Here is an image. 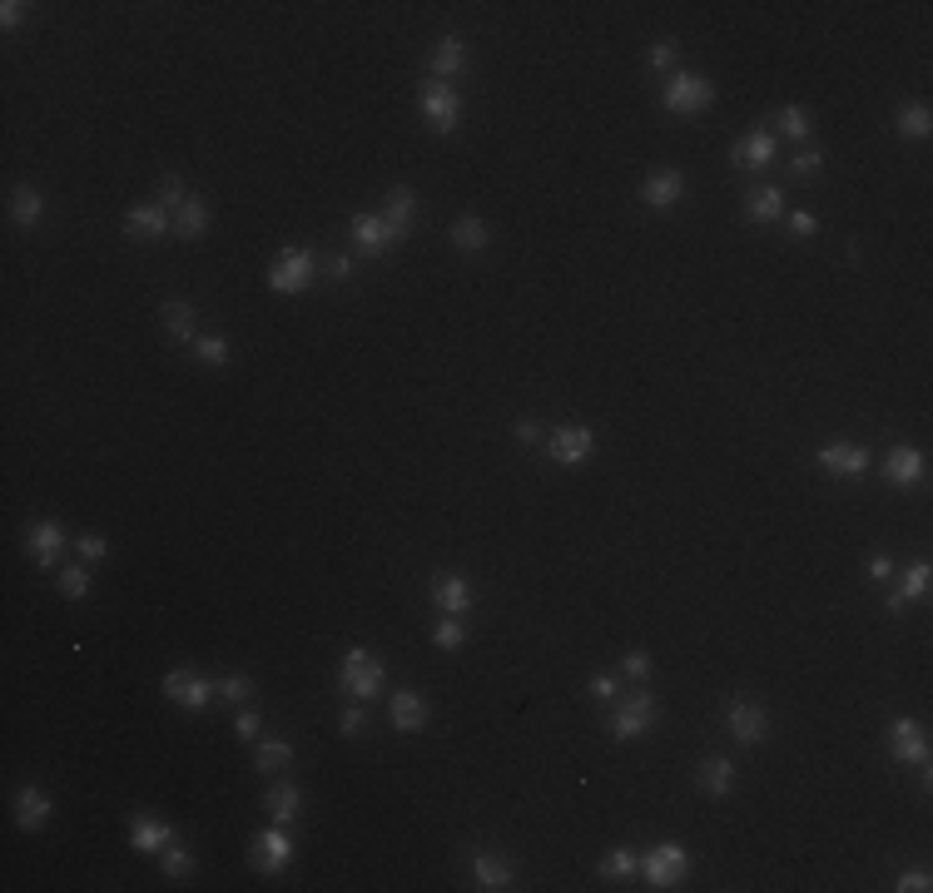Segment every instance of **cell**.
Here are the masks:
<instances>
[{
    "label": "cell",
    "mask_w": 933,
    "mask_h": 893,
    "mask_svg": "<svg viewBox=\"0 0 933 893\" xmlns=\"http://www.w3.org/2000/svg\"><path fill=\"white\" fill-rule=\"evenodd\" d=\"M159 864H164V874H169V879H189V874H194V854H189V849H179V844L159 849Z\"/></svg>",
    "instance_id": "cell-36"
},
{
    "label": "cell",
    "mask_w": 933,
    "mask_h": 893,
    "mask_svg": "<svg viewBox=\"0 0 933 893\" xmlns=\"http://www.w3.org/2000/svg\"><path fill=\"white\" fill-rule=\"evenodd\" d=\"M338 730H343V735H348V740H358V735H363V730H368V715H363V710H358V705H348V710H343V715H338Z\"/></svg>",
    "instance_id": "cell-46"
},
{
    "label": "cell",
    "mask_w": 933,
    "mask_h": 893,
    "mask_svg": "<svg viewBox=\"0 0 933 893\" xmlns=\"http://www.w3.org/2000/svg\"><path fill=\"white\" fill-rule=\"evenodd\" d=\"M20 20H25V5H20V0H5V5H0V25H5V30H15Z\"/></svg>",
    "instance_id": "cell-53"
},
{
    "label": "cell",
    "mask_w": 933,
    "mask_h": 893,
    "mask_svg": "<svg viewBox=\"0 0 933 893\" xmlns=\"http://www.w3.org/2000/svg\"><path fill=\"white\" fill-rule=\"evenodd\" d=\"M427 65H432V80H442V85H447L452 75H462V70H467V45H462L457 35H442Z\"/></svg>",
    "instance_id": "cell-20"
},
{
    "label": "cell",
    "mask_w": 933,
    "mask_h": 893,
    "mask_svg": "<svg viewBox=\"0 0 933 893\" xmlns=\"http://www.w3.org/2000/svg\"><path fill=\"white\" fill-rule=\"evenodd\" d=\"M174 234H179V239H204V234H209V209H204L199 194H189V199L174 209Z\"/></svg>",
    "instance_id": "cell-27"
},
{
    "label": "cell",
    "mask_w": 933,
    "mask_h": 893,
    "mask_svg": "<svg viewBox=\"0 0 933 893\" xmlns=\"http://www.w3.org/2000/svg\"><path fill=\"white\" fill-rule=\"evenodd\" d=\"M194 353H199L209 368H219V363H229V338H194Z\"/></svg>",
    "instance_id": "cell-41"
},
{
    "label": "cell",
    "mask_w": 933,
    "mask_h": 893,
    "mask_svg": "<svg viewBox=\"0 0 933 893\" xmlns=\"http://www.w3.org/2000/svg\"><path fill=\"white\" fill-rule=\"evenodd\" d=\"M730 159H735L740 169H765V164L775 159V129H750V134L730 149Z\"/></svg>",
    "instance_id": "cell-17"
},
{
    "label": "cell",
    "mask_w": 933,
    "mask_h": 893,
    "mask_svg": "<svg viewBox=\"0 0 933 893\" xmlns=\"http://www.w3.org/2000/svg\"><path fill=\"white\" fill-rule=\"evenodd\" d=\"M899 893H929L933 889V879L924 874V869H909V874H899V884H894Z\"/></svg>",
    "instance_id": "cell-49"
},
{
    "label": "cell",
    "mask_w": 933,
    "mask_h": 893,
    "mask_svg": "<svg viewBox=\"0 0 933 893\" xmlns=\"http://www.w3.org/2000/svg\"><path fill=\"white\" fill-rule=\"evenodd\" d=\"M353 268H358V263H353V258H348V254L328 258V273H333V278H353Z\"/></svg>",
    "instance_id": "cell-55"
},
{
    "label": "cell",
    "mask_w": 933,
    "mask_h": 893,
    "mask_svg": "<svg viewBox=\"0 0 933 893\" xmlns=\"http://www.w3.org/2000/svg\"><path fill=\"white\" fill-rule=\"evenodd\" d=\"M680 194H685L680 169H656V174L641 184V199H646L651 209H675V204H680Z\"/></svg>",
    "instance_id": "cell-18"
},
{
    "label": "cell",
    "mask_w": 933,
    "mask_h": 893,
    "mask_svg": "<svg viewBox=\"0 0 933 893\" xmlns=\"http://www.w3.org/2000/svg\"><path fill=\"white\" fill-rule=\"evenodd\" d=\"M388 715H393V730H402V735L427 730V700L412 695V690H398V695L388 700Z\"/></svg>",
    "instance_id": "cell-19"
},
{
    "label": "cell",
    "mask_w": 933,
    "mask_h": 893,
    "mask_svg": "<svg viewBox=\"0 0 933 893\" xmlns=\"http://www.w3.org/2000/svg\"><path fill=\"white\" fill-rule=\"evenodd\" d=\"M819 164H824V149H800V154L790 159V174H795V179H814Z\"/></svg>",
    "instance_id": "cell-42"
},
{
    "label": "cell",
    "mask_w": 933,
    "mask_h": 893,
    "mask_svg": "<svg viewBox=\"0 0 933 893\" xmlns=\"http://www.w3.org/2000/svg\"><path fill=\"white\" fill-rule=\"evenodd\" d=\"M591 452H596V432L591 427H556L546 437V457L561 462V467H581V462H591Z\"/></svg>",
    "instance_id": "cell-5"
},
{
    "label": "cell",
    "mask_w": 933,
    "mask_h": 893,
    "mask_svg": "<svg viewBox=\"0 0 933 893\" xmlns=\"http://www.w3.org/2000/svg\"><path fill=\"white\" fill-rule=\"evenodd\" d=\"M169 229H174V219H169L164 204H134V209H125V234L130 239H159Z\"/></svg>",
    "instance_id": "cell-16"
},
{
    "label": "cell",
    "mask_w": 933,
    "mask_h": 893,
    "mask_svg": "<svg viewBox=\"0 0 933 893\" xmlns=\"http://www.w3.org/2000/svg\"><path fill=\"white\" fill-rule=\"evenodd\" d=\"M929 576H933V566H929V556H919V561H909V571H904V581H899V591L889 596V611L899 616L909 601H919L924 591H929Z\"/></svg>",
    "instance_id": "cell-22"
},
{
    "label": "cell",
    "mask_w": 933,
    "mask_h": 893,
    "mask_svg": "<svg viewBox=\"0 0 933 893\" xmlns=\"http://www.w3.org/2000/svg\"><path fill=\"white\" fill-rule=\"evenodd\" d=\"M184 199H189V194H184V184H179L174 174H164V179H159V199H154V204H164V209H179Z\"/></svg>",
    "instance_id": "cell-44"
},
{
    "label": "cell",
    "mask_w": 933,
    "mask_h": 893,
    "mask_svg": "<svg viewBox=\"0 0 933 893\" xmlns=\"http://www.w3.org/2000/svg\"><path fill=\"white\" fill-rule=\"evenodd\" d=\"M591 695H596V700H616V695H621V680H616V675H591Z\"/></svg>",
    "instance_id": "cell-50"
},
{
    "label": "cell",
    "mask_w": 933,
    "mask_h": 893,
    "mask_svg": "<svg viewBox=\"0 0 933 893\" xmlns=\"http://www.w3.org/2000/svg\"><path fill=\"white\" fill-rule=\"evenodd\" d=\"M288 859H293V839L283 834V824H273V819H268L264 834H254L249 864H254L259 874H278V869H288Z\"/></svg>",
    "instance_id": "cell-8"
},
{
    "label": "cell",
    "mask_w": 933,
    "mask_h": 893,
    "mask_svg": "<svg viewBox=\"0 0 933 893\" xmlns=\"http://www.w3.org/2000/svg\"><path fill=\"white\" fill-rule=\"evenodd\" d=\"M621 675H626V680H646V675H651V655H646V650H631V655L621 660Z\"/></svg>",
    "instance_id": "cell-45"
},
{
    "label": "cell",
    "mask_w": 933,
    "mask_h": 893,
    "mask_svg": "<svg viewBox=\"0 0 933 893\" xmlns=\"http://www.w3.org/2000/svg\"><path fill=\"white\" fill-rule=\"evenodd\" d=\"M60 591H65L70 601H85V596H90V571H85V566H65V571H60Z\"/></svg>",
    "instance_id": "cell-37"
},
{
    "label": "cell",
    "mask_w": 933,
    "mask_h": 893,
    "mask_svg": "<svg viewBox=\"0 0 933 893\" xmlns=\"http://www.w3.org/2000/svg\"><path fill=\"white\" fill-rule=\"evenodd\" d=\"M353 244H358L363 254H388V249L398 244V234H393V224H388L383 214H358V219H353Z\"/></svg>",
    "instance_id": "cell-14"
},
{
    "label": "cell",
    "mask_w": 933,
    "mask_h": 893,
    "mask_svg": "<svg viewBox=\"0 0 933 893\" xmlns=\"http://www.w3.org/2000/svg\"><path fill=\"white\" fill-rule=\"evenodd\" d=\"M25 551L35 556V566H60L65 526H60V521H30V526H25Z\"/></svg>",
    "instance_id": "cell-10"
},
{
    "label": "cell",
    "mask_w": 933,
    "mask_h": 893,
    "mask_svg": "<svg viewBox=\"0 0 933 893\" xmlns=\"http://www.w3.org/2000/svg\"><path fill=\"white\" fill-rule=\"evenodd\" d=\"M214 690H219L224 700H234V705H244V700L254 695V680H249V675H224V680H214Z\"/></svg>",
    "instance_id": "cell-39"
},
{
    "label": "cell",
    "mask_w": 933,
    "mask_h": 893,
    "mask_svg": "<svg viewBox=\"0 0 933 893\" xmlns=\"http://www.w3.org/2000/svg\"><path fill=\"white\" fill-rule=\"evenodd\" d=\"M651 65H656V70H670V65H675V40H656V45H651Z\"/></svg>",
    "instance_id": "cell-51"
},
{
    "label": "cell",
    "mask_w": 933,
    "mask_h": 893,
    "mask_svg": "<svg viewBox=\"0 0 933 893\" xmlns=\"http://www.w3.org/2000/svg\"><path fill=\"white\" fill-rule=\"evenodd\" d=\"M264 809L273 824H293L298 819V809H303V794H298V784H273L264 794Z\"/></svg>",
    "instance_id": "cell-29"
},
{
    "label": "cell",
    "mask_w": 933,
    "mask_h": 893,
    "mask_svg": "<svg viewBox=\"0 0 933 893\" xmlns=\"http://www.w3.org/2000/svg\"><path fill=\"white\" fill-rule=\"evenodd\" d=\"M417 110H422V120L437 129V134H447V129H457L462 100H457V90H452V85H442V80H427V85L417 90Z\"/></svg>",
    "instance_id": "cell-4"
},
{
    "label": "cell",
    "mask_w": 933,
    "mask_h": 893,
    "mask_svg": "<svg viewBox=\"0 0 933 893\" xmlns=\"http://www.w3.org/2000/svg\"><path fill=\"white\" fill-rule=\"evenodd\" d=\"M725 725H730V735H735L740 745H760V740L770 735V715H765L755 700H735L730 715H725Z\"/></svg>",
    "instance_id": "cell-12"
},
{
    "label": "cell",
    "mask_w": 933,
    "mask_h": 893,
    "mask_svg": "<svg viewBox=\"0 0 933 893\" xmlns=\"http://www.w3.org/2000/svg\"><path fill=\"white\" fill-rule=\"evenodd\" d=\"M308 278H313V254L308 249H283L273 258V268H268V288L273 293H303Z\"/></svg>",
    "instance_id": "cell-7"
},
{
    "label": "cell",
    "mask_w": 933,
    "mask_h": 893,
    "mask_svg": "<svg viewBox=\"0 0 933 893\" xmlns=\"http://www.w3.org/2000/svg\"><path fill=\"white\" fill-rule=\"evenodd\" d=\"M75 551H80L85 561H105V556H110V541H105V536H80Z\"/></svg>",
    "instance_id": "cell-47"
},
{
    "label": "cell",
    "mask_w": 933,
    "mask_h": 893,
    "mask_svg": "<svg viewBox=\"0 0 933 893\" xmlns=\"http://www.w3.org/2000/svg\"><path fill=\"white\" fill-rule=\"evenodd\" d=\"M259 725H264L259 710H239V715H234V735H239V740H259Z\"/></svg>",
    "instance_id": "cell-48"
},
{
    "label": "cell",
    "mask_w": 933,
    "mask_h": 893,
    "mask_svg": "<svg viewBox=\"0 0 933 893\" xmlns=\"http://www.w3.org/2000/svg\"><path fill=\"white\" fill-rule=\"evenodd\" d=\"M130 844L139 849V854H159V849L174 844V829H169L164 819H154V814H139L134 829H130Z\"/></svg>",
    "instance_id": "cell-23"
},
{
    "label": "cell",
    "mask_w": 933,
    "mask_h": 893,
    "mask_svg": "<svg viewBox=\"0 0 933 893\" xmlns=\"http://www.w3.org/2000/svg\"><path fill=\"white\" fill-rule=\"evenodd\" d=\"M432 601H437L447 616H467V606H472L467 576H437V581H432Z\"/></svg>",
    "instance_id": "cell-24"
},
{
    "label": "cell",
    "mask_w": 933,
    "mask_h": 893,
    "mask_svg": "<svg viewBox=\"0 0 933 893\" xmlns=\"http://www.w3.org/2000/svg\"><path fill=\"white\" fill-rule=\"evenodd\" d=\"M656 725V695L651 690H631L611 720V740H641Z\"/></svg>",
    "instance_id": "cell-3"
},
{
    "label": "cell",
    "mask_w": 933,
    "mask_h": 893,
    "mask_svg": "<svg viewBox=\"0 0 933 893\" xmlns=\"http://www.w3.org/2000/svg\"><path fill=\"white\" fill-rule=\"evenodd\" d=\"M685 849L680 844H656L646 859H641V874H646V884L651 889H675L680 879H685Z\"/></svg>",
    "instance_id": "cell-9"
},
{
    "label": "cell",
    "mask_w": 933,
    "mask_h": 893,
    "mask_svg": "<svg viewBox=\"0 0 933 893\" xmlns=\"http://www.w3.org/2000/svg\"><path fill=\"white\" fill-rule=\"evenodd\" d=\"M745 214L755 219V224H775V219H785V189H755L750 199H745Z\"/></svg>",
    "instance_id": "cell-30"
},
{
    "label": "cell",
    "mask_w": 933,
    "mask_h": 893,
    "mask_svg": "<svg viewBox=\"0 0 933 893\" xmlns=\"http://www.w3.org/2000/svg\"><path fill=\"white\" fill-rule=\"evenodd\" d=\"M636 869H641V864H636L631 849H611V854L601 859V874H606V879H626V874H636Z\"/></svg>",
    "instance_id": "cell-38"
},
{
    "label": "cell",
    "mask_w": 933,
    "mask_h": 893,
    "mask_svg": "<svg viewBox=\"0 0 933 893\" xmlns=\"http://www.w3.org/2000/svg\"><path fill=\"white\" fill-rule=\"evenodd\" d=\"M338 680H343V690H348L353 700H373V695H383L388 670H383V660H378L373 650H348L343 665H338Z\"/></svg>",
    "instance_id": "cell-1"
},
{
    "label": "cell",
    "mask_w": 933,
    "mask_h": 893,
    "mask_svg": "<svg viewBox=\"0 0 933 893\" xmlns=\"http://www.w3.org/2000/svg\"><path fill=\"white\" fill-rule=\"evenodd\" d=\"M924 472H929V462H924L919 447H889V457H884V477H889L894 487H919Z\"/></svg>",
    "instance_id": "cell-13"
},
{
    "label": "cell",
    "mask_w": 933,
    "mask_h": 893,
    "mask_svg": "<svg viewBox=\"0 0 933 893\" xmlns=\"http://www.w3.org/2000/svg\"><path fill=\"white\" fill-rule=\"evenodd\" d=\"M45 819H50V799H45V789L25 784V789L15 794V824H20V829H40Z\"/></svg>",
    "instance_id": "cell-28"
},
{
    "label": "cell",
    "mask_w": 933,
    "mask_h": 893,
    "mask_svg": "<svg viewBox=\"0 0 933 893\" xmlns=\"http://www.w3.org/2000/svg\"><path fill=\"white\" fill-rule=\"evenodd\" d=\"M432 640H437L442 650H457V645L467 640V631H462V621H457V616H447V621H437V631H432Z\"/></svg>",
    "instance_id": "cell-43"
},
{
    "label": "cell",
    "mask_w": 933,
    "mask_h": 893,
    "mask_svg": "<svg viewBox=\"0 0 933 893\" xmlns=\"http://www.w3.org/2000/svg\"><path fill=\"white\" fill-rule=\"evenodd\" d=\"M517 437H522V442H541V427H536V422H517Z\"/></svg>",
    "instance_id": "cell-56"
},
{
    "label": "cell",
    "mask_w": 933,
    "mask_h": 893,
    "mask_svg": "<svg viewBox=\"0 0 933 893\" xmlns=\"http://www.w3.org/2000/svg\"><path fill=\"white\" fill-rule=\"evenodd\" d=\"M40 214H45V199H40L35 189H15V199H10V219H15L20 229H30V224H40Z\"/></svg>",
    "instance_id": "cell-33"
},
{
    "label": "cell",
    "mask_w": 933,
    "mask_h": 893,
    "mask_svg": "<svg viewBox=\"0 0 933 893\" xmlns=\"http://www.w3.org/2000/svg\"><path fill=\"white\" fill-rule=\"evenodd\" d=\"M288 760H293V745H288V740H264V745H259V769H264V774L288 769Z\"/></svg>",
    "instance_id": "cell-35"
},
{
    "label": "cell",
    "mask_w": 933,
    "mask_h": 893,
    "mask_svg": "<svg viewBox=\"0 0 933 893\" xmlns=\"http://www.w3.org/2000/svg\"><path fill=\"white\" fill-rule=\"evenodd\" d=\"M869 576H874V581H889V576H894V556L874 551V556H869Z\"/></svg>",
    "instance_id": "cell-52"
},
{
    "label": "cell",
    "mask_w": 933,
    "mask_h": 893,
    "mask_svg": "<svg viewBox=\"0 0 933 893\" xmlns=\"http://www.w3.org/2000/svg\"><path fill=\"white\" fill-rule=\"evenodd\" d=\"M819 467H824V472H834V477H864L869 452H864V447H854V442H829V447H819Z\"/></svg>",
    "instance_id": "cell-15"
},
{
    "label": "cell",
    "mask_w": 933,
    "mask_h": 893,
    "mask_svg": "<svg viewBox=\"0 0 933 893\" xmlns=\"http://www.w3.org/2000/svg\"><path fill=\"white\" fill-rule=\"evenodd\" d=\"M164 333H169L174 343H194V338H199V313H194V303H184V298L164 303Z\"/></svg>",
    "instance_id": "cell-25"
},
{
    "label": "cell",
    "mask_w": 933,
    "mask_h": 893,
    "mask_svg": "<svg viewBox=\"0 0 933 893\" xmlns=\"http://www.w3.org/2000/svg\"><path fill=\"white\" fill-rule=\"evenodd\" d=\"M929 129H933L929 105H899V134H909V139H929Z\"/></svg>",
    "instance_id": "cell-34"
},
{
    "label": "cell",
    "mask_w": 933,
    "mask_h": 893,
    "mask_svg": "<svg viewBox=\"0 0 933 893\" xmlns=\"http://www.w3.org/2000/svg\"><path fill=\"white\" fill-rule=\"evenodd\" d=\"M889 750L904 765H929V735H924V725L919 720H894L889 725Z\"/></svg>",
    "instance_id": "cell-11"
},
{
    "label": "cell",
    "mask_w": 933,
    "mask_h": 893,
    "mask_svg": "<svg viewBox=\"0 0 933 893\" xmlns=\"http://www.w3.org/2000/svg\"><path fill=\"white\" fill-rule=\"evenodd\" d=\"M209 695H219L214 680H204V675L189 670V665H179V670L164 675V700H174V705H184V710H204Z\"/></svg>",
    "instance_id": "cell-6"
},
{
    "label": "cell",
    "mask_w": 933,
    "mask_h": 893,
    "mask_svg": "<svg viewBox=\"0 0 933 893\" xmlns=\"http://www.w3.org/2000/svg\"><path fill=\"white\" fill-rule=\"evenodd\" d=\"M412 214H417V194H412L407 184H393V189H388V209H383V219L393 224L398 239L412 234Z\"/></svg>",
    "instance_id": "cell-26"
},
{
    "label": "cell",
    "mask_w": 933,
    "mask_h": 893,
    "mask_svg": "<svg viewBox=\"0 0 933 893\" xmlns=\"http://www.w3.org/2000/svg\"><path fill=\"white\" fill-rule=\"evenodd\" d=\"M661 105H666L670 115H700V110L715 105V85L705 75H670Z\"/></svg>",
    "instance_id": "cell-2"
},
{
    "label": "cell",
    "mask_w": 933,
    "mask_h": 893,
    "mask_svg": "<svg viewBox=\"0 0 933 893\" xmlns=\"http://www.w3.org/2000/svg\"><path fill=\"white\" fill-rule=\"evenodd\" d=\"M775 125L785 129V139H804V134H809V110H800V105H785Z\"/></svg>",
    "instance_id": "cell-40"
},
{
    "label": "cell",
    "mask_w": 933,
    "mask_h": 893,
    "mask_svg": "<svg viewBox=\"0 0 933 893\" xmlns=\"http://www.w3.org/2000/svg\"><path fill=\"white\" fill-rule=\"evenodd\" d=\"M472 879H477V889H512V879H517V869H512V859H502V854H477L472 859Z\"/></svg>",
    "instance_id": "cell-21"
},
{
    "label": "cell",
    "mask_w": 933,
    "mask_h": 893,
    "mask_svg": "<svg viewBox=\"0 0 933 893\" xmlns=\"http://www.w3.org/2000/svg\"><path fill=\"white\" fill-rule=\"evenodd\" d=\"M452 244H457L462 254H482V249H487V224L472 219V214L457 219V224H452Z\"/></svg>",
    "instance_id": "cell-32"
},
{
    "label": "cell",
    "mask_w": 933,
    "mask_h": 893,
    "mask_svg": "<svg viewBox=\"0 0 933 893\" xmlns=\"http://www.w3.org/2000/svg\"><path fill=\"white\" fill-rule=\"evenodd\" d=\"M790 229H795L800 239H809V234L819 229V219H814V214H804V209H795V214H790Z\"/></svg>",
    "instance_id": "cell-54"
},
{
    "label": "cell",
    "mask_w": 933,
    "mask_h": 893,
    "mask_svg": "<svg viewBox=\"0 0 933 893\" xmlns=\"http://www.w3.org/2000/svg\"><path fill=\"white\" fill-rule=\"evenodd\" d=\"M695 784H700L705 794H715V799H720V794H730V784H735V765H730V760H720V755H710L705 765L695 769Z\"/></svg>",
    "instance_id": "cell-31"
}]
</instances>
